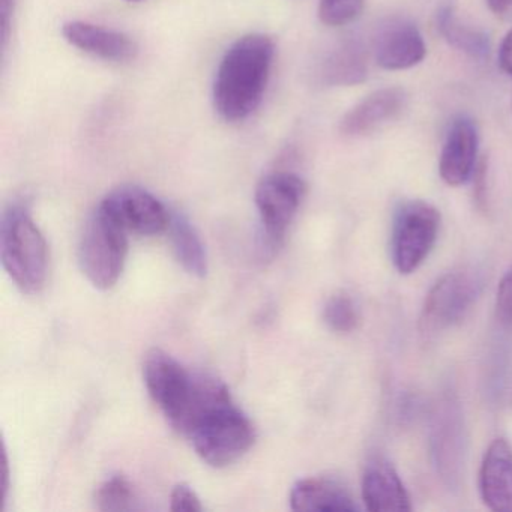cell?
Masks as SVG:
<instances>
[{"mask_svg":"<svg viewBox=\"0 0 512 512\" xmlns=\"http://www.w3.org/2000/svg\"><path fill=\"white\" fill-rule=\"evenodd\" d=\"M275 46L263 34L236 40L221 58L212 86L215 112L236 124L250 118L262 103L274 64Z\"/></svg>","mask_w":512,"mask_h":512,"instance_id":"6da1fadb","label":"cell"},{"mask_svg":"<svg viewBox=\"0 0 512 512\" xmlns=\"http://www.w3.org/2000/svg\"><path fill=\"white\" fill-rule=\"evenodd\" d=\"M0 257L5 271L22 292L35 295L43 290L49 269L46 239L23 203H14L4 212Z\"/></svg>","mask_w":512,"mask_h":512,"instance_id":"7a4b0ae2","label":"cell"},{"mask_svg":"<svg viewBox=\"0 0 512 512\" xmlns=\"http://www.w3.org/2000/svg\"><path fill=\"white\" fill-rule=\"evenodd\" d=\"M185 436L205 463L226 467L250 451L256 430L232 397H227L200 413Z\"/></svg>","mask_w":512,"mask_h":512,"instance_id":"3957f363","label":"cell"},{"mask_svg":"<svg viewBox=\"0 0 512 512\" xmlns=\"http://www.w3.org/2000/svg\"><path fill=\"white\" fill-rule=\"evenodd\" d=\"M428 446L442 484L448 490H458L466 469L467 431L460 398L451 386H446L431 406Z\"/></svg>","mask_w":512,"mask_h":512,"instance_id":"277c9868","label":"cell"},{"mask_svg":"<svg viewBox=\"0 0 512 512\" xmlns=\"http://www.w3.org/2000/svg\"><path fill=\"white\" fill-rule=\"evenodd\" d=\"M128 232L103 208L91 215L79 242V265L97 289H112L124 271Z\"/></svg>","mask_w":512,"mask_h":512,"instance_id":"5b68a950","label":"cell"},{"mask_svg":"<svg viewBox=\"0 0 512 512\" xmlns=\"http://www.w3.org/2000/svg\"><path fill=\"white\" fill-rule=\"evenodd\" d=\"M484 287V275L476 268L446 272L428 290L419 316V331L425 337L454 328L466 319Z\"/></svg>","mask_w":512,"mask_h":512,"instance_id":"8992f818","label":"cell"},{"mask_svg":"<svg viewBox=\"0 0 512 512\" xmlns=\"http://www.w3.org/2000/svg\"><path fill=\"white\" fill-rule=\"evenodd\" d=\"M440 212L424 200L401 203L392 218L389 251L394 268L410 275L421 268L436 245Z\"/></svg>","mask_w":512,"mask_h":512,"instance_id":"52a82bcc","label":"cell"},{"mask_svg":"<svg viewBox=\"0 0 512 512\" xmlns=\"http://www.w3.org/2000/svg\"><path fill=\"white\" fill-rule=\"evenodd\" d=\"M305 191L304 179L292 172L269 173L257 185L256 206L262 224V250L269 256H274L283 245Z\"/></svg>","mask_w":512,"mask_h":512,"instance_id":"ba28073f","label":"cell"},{"mask_svg":"<svg viewBox=\"0 0 512 512\" xmlns=\"http://www.w3.org/2000/svg\"><path fill=\"white\" fill-rule=\"evenodd\" d=\"M194 376L185 370L175 358L161 349H152L143 364V379L154 403L163 410L170 424L184 412L191 391Z\"/></svg>","mask_w":512,"mask_h":512,"instance_id":"9c48e42d","label":"cell"},{"mask_svg":"<svg viewBox=\"0 0 512 512\" xmlns=\"http://www.w3.org/2000/svg\"><path fill=\"white\" fill-rule=\"evenodd\" d=\"M128 233L155 236L169 229L172 214L149 191L140 187H119L100 203Z\"/></svg>","mask_w":512,"mask_h":512,"instance_id":"30bf717a","label":"cell"},{"mask_svg":"<svg viewBox=\"0 0 512 512\" xmlns=\"http://www.w3.org/2000/svg\"><path fill=\"white\" fill-rule=\"evenodd\" d=\"M478 128L472 119H455L446 134L440 154V178L449 187H461L475 175L478 167Z\"/></svg>","mask_w":512,"mask_h":512,"instance_id":"8fae6325","label":"cell"},{"mask_svg":"<svg viewBox=\"0 0 512 512\" xmlns=\"http://www.w3.org/2000/svg\"><path fill=\"white\" fill-rule=\"evenodd\" d=\"M62 35L80 52L113 64L134 61L139 52L133 38L124 32L82 20L65 23L62 26Z\"/></svg>","mask_w":512,"mask_h":512,"instance_id":"7c38bea8","label":"cell"},{"mask_svg":"<svg viewBox=\"0 0 512 512\" xmlns=\"http://www.w3.org/2000/svg\"><path fill=\"white\" fill-rule=\"evenodd\" d=\"M362 502L371 512L410 511L409 493L391 461L373 455L365 463L361 484Z\"/></svg>","mask_w":512,"mask_h":512,"instance_id":"4fadbf2b","label":"cell"},{"mask_svg":"<svg viewBox=\"0 0 512 512\" xmlns=\"http://www.w3.org/2000/svg\"><path fill=\"white\" fill-rule=\"evenodd\" d=\"M482 503L491 511L512 512V446L494 439L482 457L478 476Z\"/></svg>","mask_w":512,"mask_h":512,"instance_id":"5bb4252c","label":"cell"},{"mask_svg":"<svg viewBox=\"0 0 512 512\" xmlns=\"http://www.w3.org/2000/svg\"><path fill=\"white\" fill-rule=\"evenodd\" d=\"M406 92L400 88H385L373 92L356 104L341 119L340 130L347 137H362L392 121L406 106Z\"/></svg>","mask_w":512,"mask_h":512,"instance_id":"9a60e30c","label":"cell"},{"mask_svg":"<svg viewBox=\"0 0 512 512\" xmlns=\"http://www.w3.org/2000/svg\"><path fill=\"white\" fill-rule=\"evenodd\" d=\"M425 53L424 38L412 23H392L377 38L376 61L385 70H409L424 61Z\"/></svg>","mask_w":512,"mask_h":512,"instance_id":"2e32d148","label":"cell"},{"mask_svg":"<svg viewBox=\"0 0 512 512\" xmlns=\"http://www.w3.org/2000/svg\"><path fill=\"white\" fill-rule=\"evenodd\" d=\"M293 511L353 512L358 511L350 491L337 479L305 478L296 482L290 491Z\"/></svg>","mask_w":512,"mask_h":512,"instance_id":"e0dca14e","label":"cell"},{"mask_svg":"<svg viewBox=\"0 0 512 512\" xmlns=\"http://www.w3.org/2000/svg\"><path fill=\"white\" fill-rule=\"evenodd\" d=\"M368 74V56L364 44L355 38L341 41L317 68L320 85L355 86L364 82Z\"/></svg>","mask_w":512,"mask_h":512,"instance_id":"ac0fdd59","label":"cell"},{"mask_svg":"<svg viewBox=\"0 0 512 512\" xmlns=\"http://www.w3.org/2000/svg\"><path fill=\"white\" fill-rule=\"evenodd\" d=\"M173 253L182 268L194 277L208 274V254L196 227L182 214H172L169 224Z\"/></svg>","mask_w":512,"mask_h":512,"instance_id":"d6986e66","label":"cell"},{"mask_svg":"<svg viewBox=\"0 0 512 512\" xmlns=\"http://www.w3.org/2000/svg\"><path fill=\"white\" fill-rule=\"evenodd\" d=\"M437 28L442 37L470 58L484 59L490 53V38L485 32L464 25L455 16L454 8L445 5L437 14Z\"/></svg>","mask_w":512,"mask_h":512,"instance_id":"ffe728a7","label":"cell"},{"mask_svg":"<svg viewBox=\"0 0 512 512\" xmlns=\"http://www.w3.org/2000/svg\"><path fill=\"white\" fill-rule=\"evenodd\" d=\"M323 322L337 334H350L361 323V310L349 293L338 292L326 301Z\"/></svg>","mask_w":512,"mask_h":512,"instance_id":"44dd1931","label":"cell"},{"mask_svg":"<svg viewBox=\"0 0 512 512\" xmlns=\"http://www.w3.org/2000/svg\"><path fill=\"white\" fill-rule=\"evenodd\" d=\"M134 500L133 485L122 475L107 479L95 494V505L100 511L106 512L131 511Z\"/></svg>","mask_w":512,"mask_h":512,"instance_id":"7402d4cb","label":"cell"},{"mask_svg":"<svg viewBox=\"0 0 512 512\" xmlns=\"http://www.w3.org/2000/svg\"><path fill=\"white\" fill-rule=\"evenodd\" d=\"M364 0H320L319 17L325 25L344 26L358 19Z\"/></svg>","mask_w":512,"mask_h":512,"instance_id":"603a6c76","label":"cell"},{"mask_svg":"<svg viewBox=\"0 0 512 512\" xmlns=\"http://www.w3.org/2000/svg\"><path fill=\"white\" fill-rule=\"evenodd\" d=\"M496 316L503 326L512 328V268L503 275L497 287Z\"/></svg>","mask_w":512,"mask_h":512,"instance_id":"cb8c5ba5","label":"cell"},{"mask_svg":"<svg viewBox=\"0 0 512 512\" xmlns=\"http://www.w3.org/2000/svg\"><path fill=\"white\" fill-rule=\"evenodd\" d=\"M170 509L175 512H200L203 511V505L190 485L178 484L170 497Z\"/></svg>","mask_w":512,"mask_h":512,"instance_id":"d4e9b609","label":"cell"},{"mask_svg":"<svg viewBox=\"0 0 512 512\" xmlns=\"http://www.w3.org/2000/svg\"><path fill=\"white\" fill-rule=\"evenodd\" d=\"M17 0H0V17H2V49L7 52L10 43L11 29H13L14 14H16Z\"/></svg>","mask_w":512,"mask_h":512,"instance_id":"484cf974","label":"cell"},{"mask_svg":"<svg viewBox=\"0 0 512 512\" xmlns=\"http://www.w3.org/2000/svg\"><path fill=\"white\" fill-rule=\"evenodd\" d=\"M499 65L503 73L512 77V29L506 34L499 50Z\"/></svg>","mask_w":512,"mask_h":512,"instance_id":"4316f807","label":"cell"},{"mask_svg":"<svg viewBox=\"0 0 512 512\" xmlns=\"http://www.w3.org/2000/svg\"><path fill=\"white\" fill-rule=\"evenodd\" d=\"M488 7L493 13L503 14L512 5V0H487Z\"/></svg>","mask_w":512,"mask_h":512,"instance_id":"83f0119b","label":"cell"},{"mask_svg":"<svg viewBox=\"0 0 512 512\" xmlns=\"http://www.w3.org/2000/svg\"><path fill=\"white\" fill-rule=\"evenodd\" d=\"M128 2H142V0H128Z\"/></svg>","mask_w":512,"mask_h":512,"instance_id":"f1b7e54d","label":"cell"},{"mask_svg":"<svg viewBox=\"0 0 512 512\" xmlns=\"http://www.w3.org/2000/svg\"><path fill=\"white\" fill-rule=\"evenodd\" d=\"M511 107H512V104H511Z\"/></svg>","mask_w":512,"mask_h":512,"instance_id":"f546056e","label":"cell"}]
</instances>
